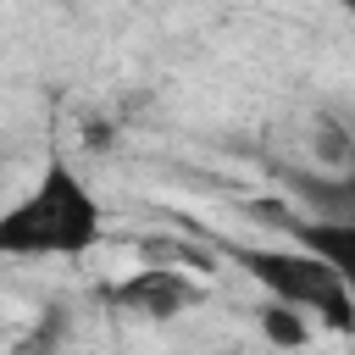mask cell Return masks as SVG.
Here are the masks:
<instances>
[{
	"label": "cell",
	"mask_w": 355,
	"mask_h": 355,
	"mask_svg": "<svg viewBox=\"0 0 355 355\" xmlns=\"http://www.w3.org/2000/svg\"><path fill=\"white\" fill-rule=\"evenodd\" d=\"M250 216L272 222V227H277L283 239H294L300 250L322 255V261L344 277V288L355 294V222H311V216H300L288 200H255Z\"/></svg>",
	"instance_id": "cell-4"
},
{
	"label": "cell",
	"mask_w": 355,
	"mask_h": 355,
	"mask_svg": "<svg viewBox=\"0 0 355 355\" xmlns=\"http://www.w3.org/2000/svg\"><path fill=\"white\" fill-rule=\"evenodd\" d=\"M105 300H111L116 311L139 316V322H178V316H189V311L205 300V277H200V272H183V266H155V261H144V266H133L128 277H116V283L105 288Z\"/></svg>",
	"instance_id": "cell-3"
},
{
	"label": "cell",
	"mask_w": 355,
	"mask_h": 355,
	"mask_svg": "<svg viewBox=\"0 0 355 355\" xmlns=\"http://www.w3.org/2000/svg\"><path fill=\"white\" fill-rule=\"evenodd\" d=\"M222 255L266 300H283V305L305 311L316 327H327L338 338H355V294L344 288V277L322 255L300 250L294 239H283V244H222Z\"/></svg>",
	"instance_id": "cell-2"
},
{
	"label": "cell",
	"mask_w": 355,
	"mask_h": 355,
	"mask_svg": "<svg viewBox=\"0 0 355 355\" xmlns=\"http://www.w3.org/2000/svg\"><path fill=\"white\" fill-rule=\"evenodd\" d=\"M283 189H288V205L311 222H355V166L344 172H294V166H277Z\"/></svg>",
	"instance_id": "cell-5"
},
{
	"label": "cell",
	"mask_w": 355,
	"mask_h": 355,
	"mask_svg": "<svg viewBox=\"0 0 355 355\" xmlns=\"http://www.w3.org/2000/svg\"><path fill=\"white\" fill-rule=\"evenodd\" d=\"M105 239V205L67 155H44L33 183L0 211V261H83Z\"/></svg>",
	"instance_id": "cell-1"
},
{
	"label": "cell",
	"mask_w": 355,
	"mask_h": 355,
	"mask_svg": "<svg viewBox=\"0 0 355 355\" xmlns=\"http://www.w3.org/2000/svg\"><path fill=\"white\" fill-rule=\"evenodd\" d=\"M255 333L266 338V349H277V355H300V349L311 344L316 322H311L305 311L283 305V300H261V305H255Z\"/></svg>",
	"instance_id": "cell-6"
},
{
	"label": "cell",
	"mask_w": 355,
	"mask_h": 355,
	"mask_svg": "<svg viewBox=\"0 0 355 355\" xmlns=\"http://www.w3.org/2000/svg\"><path fill=\"white\" fill-rule=\"evenodd\" d=\"M333 6H338V11H349V17H355V0H333Z\"/></svg>",
	"instance_id": "cell-8"
},
{
	"label": "cell",
	"mask_w": 355,
	"mask_h": 355,
	"mask_svg": "<svg viewBox=\"0 0 355 355\" xmlns=\"http://www.w3.org/2000/svg\"><path fill=\"white\" fill-rule=\"evenodd\" d=\"M144 255L155 266H183V272H200L211 277L216 272V250L211 244H183V239H144Z\"/></svg>",
	"instance_id": "cell-7"
}]
</instances>
